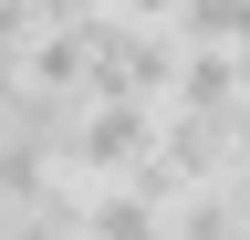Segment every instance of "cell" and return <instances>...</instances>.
I'll return each instance as SVG.
<instances>
[{
	"mask_svg": "<svg viewBox=\"0 0 250 240\" xmlns=\"http://www.w3.org/2000/svg\"><path fill=\"white\" fill-rule=\"evenodd\" d=\"M62 177H136L146 157H156V105L146 94H94V105H73V126H62Z\"/></svg>",
	"mask_w": 250,
	"mask_h": 240,
	"instance_id": "6da1fadb",
	"label": "cell"
},
{
	"mask_svg": "<svg viewBox=\"0 0 250 240\" xmlns=\"http://www.w3.org/2000/svg\"><path fill=\"white\" fill-rule=\"evenodd\" d=\"M83 240H167V198H146L136 177H94V198H83Z\"/></svg>",
	"mask_w": 250,
	"mask_h": 240,
	"instance_id": "7a4b0ae2",
	"label": "cell"
},
{
	"mask_svg": "<svg viewBox=\"0 0 250 240\" xmlns=\"http://www.w3.org/2000/svg\"><path fill=\"white\" fill-rule=\"evenodd\" d=\"M167 94L188 105V115H229V105H250L240 94V52H219V42H177V84Z\"/></svg>",
	"mask_w": 250,
	"mask_h": 240,
	"instance_id": "3957f363",
	"label": "cell"
},
{
	"mask_svg": "<svg viewBox=\"0 0 250 240\" xmlns=\"http://www.w3.org/2000/svg\"><path fill=\"white\" fill-rule=\"evenodd\" d=\"M52 177H62V167H52V146H42V136L0 126V209H31V198L52 188Z\"/></svg>",
	"mask_w": 250,
	"mask_h": 240,
	"instance_id": "277c9868",
	"label": "cell"
},
{
	"mask_svg": "<svg viewBox=\"0 0 250 240\" xmlns=\"http://www.w3.org/2000/svg\"><path fill=\"white\" fill-rule=\"evenodd\" d=\"M177 42H219V52H250V0H177Z\"/></svg>",
	"mask_w": 250,
	"mask_h": 240,
	"instance_id": "5b68a950",
	"label": "cell"
},
{
	"mask_svg": "<svg viewBox=\"0 0 250 240\" xmlns=\"http://www.w3.org/2000/svg\"><path fill=\"white\" fill-rule=\"evenodd\" d=\"M94 11H115V0H31V21H42V32H73V21H94Z\"/></svg>",
	"mask_w": 250,
	"mask_h": 240,
	"instance_id": "8992f818",
	"label": "cell"
},
{
	"mask_svg": "<svg viewBox=\"0 0 250 240\" xmlns=\"http://www.w3.org/2000/svg\"><path fill=\"white\" fill-rule=\"evenodd\" d=\"M115 11H136V21H177V0H115Z\"/></svg>",
	"mask_w": 250,
	"mask_h": 240,
	"instance_id": "52a82bcc",
	"label": "cell"
},
{
	"mask_svg": "<svg viewBox=\"0 0 250 240\" xmlns=\"http://www.w3.org/2000/svg\"><path fill=\"white\" fill-rule=\"evenodd\" d=\"M240 94H250V52H240Z\"/></svg>",
	"mask_w": 250,
	"mask_h": 240,
	"instance_id": "ba28073f",
	"label": "cell"
}]
</instances>
